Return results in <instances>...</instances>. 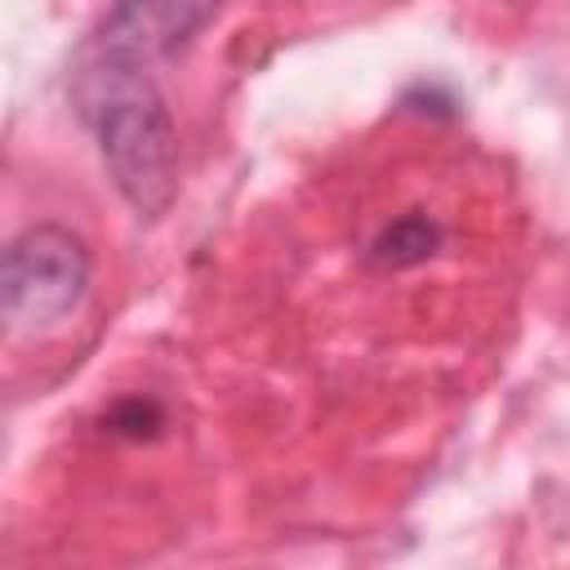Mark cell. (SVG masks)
I'll return each instance as SVG.
<instances>
[{"mask_svg": "<svg viewBox=\"0 0 570 570\" xmlns=\"http://www.w3.org/2000/svg\"><path fill=\"white\" fill-rule=\"evenodd\" d=\"M102 428H107L111 436L147 441V436H156V432L165 428V414H160V405H156L151 396H125V401H116V405L102 414Z\"/></svg>", "mask_w": 570, "mask_h": 570, "instance_id": "5b68a950", "label": "cell"}, {"mask_svg": "<svg viewBox=\"0 0 570 570\" xmlns=\"http://www.w3.org/2000/svg\"><path fill=\"white\" fill-rule=\"evenodd\" d=\"M441 249V227L428 218V214H401L392 218L365 249L370 267L379 272H401V267H414V263H428L432 254Z\"/></svg>", "mask_w": 570, "mask_h": 570, "instance_id": "277c9868", "label": "cell"}, {"mask_svg": "<svg viewBox=\"0 0 570 570\" xmlns=\"http://www.w3.org/2000/svg\"><path fill=\"white\" fill-rule=\"evenodd\" d=\"M223 4L227 0H111L85 45L156 67L160 58L178 53L205 22H214Z\"/></svg>", "mask_w": 570, "mask_h": 570, "instance_id": "3957f363", "label": "cell"}, {"mask_svg": "<svg viewBox=\"0 0 570 570\" xmlns=\"http://www.w3.org/2000/svg\"><path fill=\"white\" fill-rule=\"evenodd\" d=\"M89 245L62 223L22 227L0 258V312L18 334L62 325L89 294Z\"/></svg>", "mask_w": 570, "mask_h": 570, "instance_id": "7a4b0ae2", "label": "cell"}, {"mask_svg": "<svg viewBox=\"0 0 570 570\" xmlns=\"http://www.w3.org/2000/svg\"><path fill=\"white\" fill-rule=\"evenodd\" d=\"M71 102L98 138L111 187L138 218H160L178 191V129L151 67L80 45Z\"/></svg>", "mask_w": 570, "mask_h": 570, "instance_id": "6da1fadb", "label": "cell"}]
</instances>
